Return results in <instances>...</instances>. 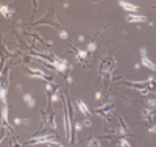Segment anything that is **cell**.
<instances>
[{
	"instance_id": "6da1fadb",
	"label": "cell",
	"mask_w": 156,
	"mask_h": 147,
	"mask_svg": "<svg viewBox=\"0 0 156 147\" xmlns=\"http://www.w3.org/2000/svg\"><path fill=\"white\" fill-rule=\"evenodd\" d=\"M140 55H142V60H140V63H142V64H144L147 69H150V71H156V64H155V63H152L150 60H148L145 49H142V50H140Z\"/></svg>"
},
{
	"instance_id": "7a4b0ae2",
	"label": "cell",
	"mask_w": 156,
	"mask_h": 147,
	"mask_svg": "<svg viewBox=\"0 0 156 147\" xmlns=\"http://www.w3.org/2000/svg\"><path fill=\"white\" fill-rule=\"evenodd\" d=\"M122 8H123L125 11L128 13H131V14H134V13L138 11V5H134V3H130V2H125V0H122V2L119 3Z\"/></svg>"
},
{
	"instance_id": "3957f363",
	"label": "cell",
	"mask_w": 156,
	"mask_h": 147,
	"mask_svg": "<svg viewBox=\"0 0 156 147\" xmlns=\"http://www.w3.org/2000/svg\"><path fill=\"white\" fill-rule=\"evenodd\" d=\"M64 128H66V138L72 141V128H70V119L67 114H64Z\"/></svg>"
},
{
	"instance_id": "277c9868",
	"label": "cell",
	"mask_w": 156,
	"mask_h": 147,
	"mask_svg": "<svg viewBox=\"0 0 156 147\" xmlns=\"http://www.w3.org/2000/svg\"><path fill=\"white\" fill-rule=\"evenodd\" d=\"M53 66L56 67V71H58V72H64V71H66V67H67V63H66V60L56 58L55 61H53Z\"/></svg>"
},
{
	"instance_id": "5b68a950",
	"label": "cell",
	"mask_w": 156,
	"mask_h": 147,
	"mask_svg": "<svg viewBox=\"0 0 156 147\" xmlns=\"http://www.w3.org/2000/svg\"><path fill=\"white\" fill-rule=\"evenodd\" d=\"M126 20L128 22H145L147 17L145 16H138V14H128Z\"/></svg>"
},
{
	"instance_id": "8992f818",
	"label": "cell",
	"mask_w": 156,
	"mask_h": 147,
	"mask_svg": "<svg viewBox=\"0 0 156 147\" xmlns=\"http://www.w3.org/2000/svg\"><path fill=\"white\" fill-rule=\"evenodd\" d=\"M152 113H153V110H150V108H145L144 111H142V117H144L147 122H152Z\"/></svg>"
},
{
	"instance_id": "52a82bcc",
	"label": "cell",
	"mask_w": 156,
	"mask_h": 147,
	"mask_svg": "<svg viewBox=\"0 0 156 147\" xmlns=\"http://www.w3.org/2000/svg\"><path fill=\"white\" fill-rule=\"evenodd\" d=\"M78 108L81 110V113H83L84 116H89V114H91V113H89V110H87V107H86V103H84V102H81V100H80V102H78Z\"/></svg>"
},
{
	"instance_id": "ba28073f",
	"label": "cell",
	"mask_w": 156,
	"mask_h": 147,
	"mask_svg": "<svg viewBox=\"0 0 156 147\" xmlns=\"http://www.w3.org/2000/svg\"><path fill=\"white\" fill-rule=\"evenodd\" d=\"M24 100H25L27 103H28V107H33V105L36 103V102H35V99H33V97H31L30 94H25V96H24Z\"/></svg>"
},
{
	"instance_id": "9c48e42d",
	"label": "cell",
	"mask_w": 156,
	"mask_h": 147,
	"mask_svg": "<svg viewBox=\"0 0 156 147\" xmlns=\"http://www.w3.org/2000/svg\"><path fill=\"white\" fill-rule=\"evenodd\" d=\"M11 13H13V11H11L10 8H6V6H5V5L2 6V14H3L5 17H8V16H11Z\"/></svg>"
},
{
	"instance_id": "30bf717a",
	"label": "cell",
	"mask_w": 156,
	"mask_h": 147,
	"mask_svg": "<svg viewBox=\"0 0 156 147\" xmlns=\"http://www.w3.org/2000/svg\"><path fill=\"white\" fill-rule=\"evenodd\" d=\"M87 147H100L98 139H91V141H89V144H87Z\"/></svg>"
},
{
	"instance_id": "8fae6325",
	"label": "cell",
	"mask_w": 156,
	"mask_h": 147,
	"mask_svg": "<svg viewBox=\"0 0 156 147\" xmlns=\"http://www.w3.org/2000/svg\"><path fill=\"white\" fill-rule=\"evenodd\" d=\"M147 103H148V107H150V110L156 108V100L155 99H147Z\"/></svg>"
},
{
	"instance_id": "7c38bea8",
	"label": "cell",
	"mask_w": 156,
	"mask_h": 147,
	"mask_svg": "<svg viewBox=\"0 0 156 147\" xmlns=\"http://www.w3.org/2000/svg\"><path fill=\"white\" fill-rule=\"evenodd\" d=\"M2 116H3V121L8 122V111H6V105H3V113H2Z\"/></svg>"
},
{
	"instance_id": "4fadbf2b",
	"label": "cell",
	"mask_w": 156,
	"mask_h": 147,
	"mask_svg": "<svg viewBox=\"0 0 156 147\" xmlns=\"http://www.w3.org/2000/svg\"><path fill=\"white\" fill-rule=\"evenodd\" d=\"M49 147H64V146L59 144V143H55V141L52 139V141H49Z\"/></svg>"
},
{
	"instance_id": "5bb4252c",
	"label": "cell",
	"mask_w": 156,
	"mask_h": 147,
	"mask_svg": "<svg viewBox=\"0 0 156 147\" xmlns=\"http://www.w3.org/2000/svg\"><path fill=\"white\" fill-rule=\"evenodd\" d=\"M119 144H120V147H131L130 143H128L126 139H120V143H119Z\"/></svg>"
},
{
	"instance_id": "9a60e30c",
	"label": "cell",
	"mask_w": 156,
	"mask_h": 147,
	"mask_svg": "<svg viewBox=\"0 0 156 147\" xmlns=\"http://www.w3.org/2000/svg\"><path fill=\"white\" fill-rule=\"evenodd\" d=\"M95 47H97L95 43H91L89 46H87V50H89V52H94V50H95Z\"/></svg>"
},
{
	"instance_id": "2e32d148",
	"label": "cell",
	"mask_w": 156,
	"mask_h": 147,
	"mask_svg": "<svg viewBox=\"0 0 156 147\" xmlns=\"http://www.w3.org/2000/svg\"><path fill=\"white\" fill-rule=\"evenodd\" d=\"M78 58H80V60H81V58H86V52H84V50H80V52H78Z\"/></svg>"
},
{
	"instance_id": "e0dca14e",
	"label": "cell",
	"mask_w": 156,
	"mask_h": 147,
	"mask_svg": "<svg viewBox=\"0 0 156 147\" xmlns=\"http://www.w3.org/2000/svg\"><path fill=\"white\" fill-rule=\"evenodd\" d=\"M58 99H59L58 93H55V94H53V97H52V102H58Z\"/></svg>"
},
{
	"instance_id": "ac0fdd59",
	"label": "cell",
	"mask_w": 156,
	"mask_h": 147,
	"mask_svg": "<svg viewBox=\"0 0 156 147\" xmlns=\"http://www.w3.org/2000/svg\"><path fill=\"white\" fill-rule=\"evenodd\" d=\"M59 36L63 38V39H66V38H67V33H66V31H61V33H59Z\"/></svg>"
},
{
	"instance_id": "d6986e66",
	"label": "cell",
	"mask_w": 156,
	"mask_h": 147,
	"mask_svg": "<svg viewBox=\"0 0 156 147\" xmlns=\"http://www.w3.org/2000/svg\"><path fill=\"white\" fill-rule=\"evenodd\" d=\"M150 131H152V133H156V125H153V127H150Z\"/></svg>"
},
{
	"instance_id": "ffe728a7",
	"label": "cell",
	"mask_w": 156,
	"mask_h": 147,
	"mask_svg": "<svg viewBox=\"0 0 156 147\" xmlns=\"http://www.w3.org/2000/svg\"><path fill=\"white\" fill-rule=\"evenodd\" d=\"M84 125H87V127L91 125V121H89V119H86V121H84Z\"/></svg>"
}]
</instances>
